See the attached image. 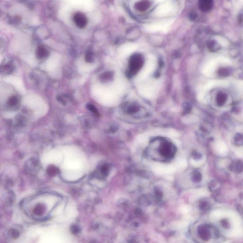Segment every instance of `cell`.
<instances>
[{
    "label": "cell",
    "mask_w": 243,
    "mask_h": 243,
    "mask_svg": "<svg viewBox=\"0 0 243 243\" xmlns=\"http://www.w3.org/2000/svg\"><path fill=\"white\" fill-rule=\"evenodd\" d=\"M47 171L49 175L54 176L57 173V168L53 166H51L48 167Z\"/></svg>",
    "instance_id": "cell-9"
},
{
    "label": "cell",
    "mask_w": 243,
    "mask_h": 243,
    "mask_svg": "<svg viewBox=\"0 0 243 243\" xmlns=\"http://www.w3.org/2000/svg\"><path fill=\"white\" fill-rule=\"evenodd\" d=\"M44 211V207L41 205L36 206L34 210V212L37 215H41Z\"/></svg>",
    "instance_id": "cell-8"
},
{
    "label": "cell",
    "mask_w": 243,
    "mask_h": 243,
    "mask_svg": "<svg viewBox=\"0 0 243 243\" xmlns=\"http://www.w3.org/2000/svg\"><path fill=\"white\" fill-rule=\"evenodd\" d=\"M48 52L47 50L42 47H39L38 48L37 51V56L38 58H46L47 56H48Z\"/></svg>",
    "instance_id": "cell-7"
},
{
    "label": "cell",
    "mask_w": 243,
    "mask_h": 243,
    "mask_svg": "<svg viewBox=\"0 0 243 243\" xmlns=\"http://www.w3.org/2000/svg\"><path fill=\"white\" fill-rule=\"evenodd\" d=\"M154 152L149 153L150 156L153 160L166 161L173 159L176 153V148L171 143L166 141H161L157 147L154 148Z\"/></svg>",
    "instance_id": "cell-1"
},
{
    "label": "cell",
    "mask_w": 243,
    "mask_h": 243,
    "mask_svg": "<svg viewBox=\"0 0 243 243\" xmlns=\"http://www.w3.org/2000/svg\"><path fill=\"white\" fill-rule=\"evenodd\" d=\"M86 59L87 62H91L92 60V56L91 55V54H90V53L87 54L86 56Z\"/></svg>",
    "instance_id": "cell-14"
},
{
    "label": "cell",
    "mask_w": 243,
    "mask_h": 243,
    "mask_svg": "<svg viewBox=\"0 0 243 243\" xmlns=\"http://www.w3.org/2000/svg\"><path fill=\"white\" fill-rule=\"evenodd\" d=\"M71 231L74 234H77L79 232V229L77 226H73L71 228Z\"/></svg>",
    "instance_id": "cell-12"
},
{
    "label": "cell",
    "mask_w": 243,
    "mask_h": 243,
    "mask_svg": "<svg viewBox=\"0 0 243 243\" xmlns=\"http://www.w3.org/2000/svg\"><path fill=\"white\" fill-rule=\"evenodd\" d=\"M76 22H77V25H78L80 27H84L86 25V20L83 15L82 14H78L76 16Z\"/></svg>",
    "instance_id": "cell-5"
},
{
    "label": "cell",
    "mask_w": 243,
    "mask_h": 243,
    "mask_svg": "<svg viewBox=\"0 0 243 243\" xmlns=\"http://www.w3.org/2000/svg\"><path fill=\"white\" fill-rule=\"evenodd\" d=\"M151 6L150 1L149 0H140L135 4V8L137 11L144 12L147 11Z\"/></svg>",
    "instance_id": "cell-3"
},
{
    "label": "cell",
    "mask_w": 243,
    "mask_h": 243,
    "mask_svg": "<svg viewBox=\"0 0 243 243\" xmlns=\"http://www.w3.org/2000/svg\"><path fill=\"white\" fill-rule=\"evenodd\" d=\"M87 107H88V109H90V110L92 112H94V113H96V114H97V113L96 108H95L94 107L92 106V105H91V104H88Z\"/></svg>",
    "instance_id": "cell-13"
},
{
    "label": "cell",
    "mask_w": 243,
    "mask_h": 243,
    "mask_svg": "<svg viewBox=\"0 0 243 243\" xmlns=\"http://www.w3.org/2000/svg\"><path fill=\"white\" fill-rule=\"evenodd\" d=\"M10 236L13 238H16L19 236V233L15 230H12L11 231H10Z\"/></svg>",
    "instance_id": "cell-11"
},
{
    "label": "cell",
    "mask_w": 243,
    "mask_h": 243,
    "mask_svg": "<svg viewBox=\"0 0 243 243\" xmlns=\"http://www.w3.org/2000/svg\"><path fill=\"white\" fill-rule=\"evenodd\" d=\"M18 103V98L16 97H12L9 101V104L10 106H14Z\"/></svg>",
    "instance_id": "cell-10"
},
{
    "label": "cell",
    "mask_w": 243,
    "mask_h": 243,
    "mask_svg": "<svg viewBox=\"0 0 243 243\" xmlns=\"http://www.w3.org/2000/svg\"><path fill=\"white\" fill-rule=\"evenodd\" d=\"M109 167L107 164H104L101 167L99 170V174L101 178H105L107 176L109 173Z\"/></svg>",
    "instance_id": "cell-6"
},
{
    "label": "cell",
    "mask_w": 243,
    "mask_h": 243,
    "mask_svg": "<svg viewBox=\"0 0 243 243\" xmlns=\"http://www.w3.org/2000/svg\"><path fill=\"white\" fill-rule=\"evenodd\" d=\"M213 6V0H200L198 7L200 11L203 12H207L212 9Z\"/></svg>",
    "instance_id": "cell-4"
},
{
    "label": "cell",
    "mask_w": 243,
    "mask_h": 243,
    "mask_svg": "<svg viewBox=\"0 0 243 243\" xmlns=\"http://www.w3.org/2000/svg\"><path fill=\"white\" fill-rule=\"evenodd\" d=\"M142 58L140 55H134L132 57L130 63V70L132 73H135L140 69L142 65Z\"/></svg>",
    "instance_id": "cell-2"
}]
</instances>
